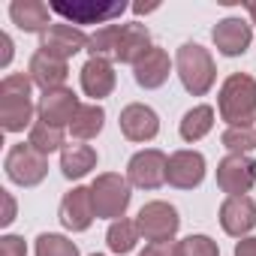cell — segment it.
Listing matches in <instances>:
<instances>
[{
	"label": "cell",
	"instance_id": "cell-1",
	"mask_svg": "<svg viewBox=\"0 0 256 256\" xmlns=\"http://www.w3.org/2000/svg\"><path fill=\"white\" fill-rule=\"evenodd\" d=\"M34 78L28 72H10L0 82V126L6 133H24L28 126H34Z\"/></svg>",
	"mask_w": 256,
	"mask_h": 256
},
{
	"label": "cell",
	"instance_id": "cell-2",
	"mask_svg": "<svg viewBox=\"0 0 256 256\" xmlns=\"http://www.w3.org/2000/svg\"><path fill=\"white\" fill-rule=\"evenodd\" d=\"M217 106L229 126H250L256 120V78L247 72H232L220 88Z\"/></svg>",
	"mask_w": 256,
	"mask_h": 256
},
{
	"label": "cell",
	"instance_id": "cell-3",
	"mask_svg": "<svg viewBox=\"0 0 256 256\" xmlns=\"http://www.w3.org/2000/svg\"><path fill=\"white\" fill-rule=\"evenodd\" d=\"M175 70H178V78L184 84L187 94L193 96H205L214 82H217V66H214V58L205 46L199 42H184L175 54Z\"/></svg>",
	"mask_w": 256,
	"mask_h": 256
},
{
	"label": "cell",
	"instance_id": "cell-4",
	"mask_svg": "<svg viewBox=\"0 0 256 256\" xmlns=\"http://www.w3.org/2000/svg\"><path fill=\"white\" fill-rule=\"evenodd\" d=\"M90 196H94V211L96 217H106V220H120L126 214V208H130V181L120 178L118 172H102L94 178L90 184Z\"/></svg>",
	"mask_w": 256,
	"mask_h": 256
},
{
	"label": "cell",
	"instance_id": "cell-5",
	"mask_svg": "<svg viewBox=\"0 0 256 256\" xmlns=\"http://www.w3.org/2000/svg\"><path fill=\"white\" fill-rule=\"evenodd\" d=\"M4 169H6V178L12 184H18V187H36L48 175V157H42L28 142H22V145L10 148V154L4 160Z\"/></svg>",
	"mask_w": 256,
	"mask_h": 256
},
{
	"label": "cell",
	"instance_id": "cell-6",
	"mask_svg": "<svg viewBox=\"0 0 256 256\" xmlns=\"http://www.w3.org/2000/svg\"><path fill=\"white\" fill-rule=\"evenodd\" d=\"M166 172H169V157L157 148H145V151L133 154V160L126 163V181H130V187H139V190L163 187Z\"/></svg>",
	"mask_w": 256,
	"mask_h": 256
},
{
	"label": "cell",
	"instance_id": "cell-7",
	"mask_svg": "<svg viewBox=\"0 0 256 256\" xmlns=\"http://www.w3.org/2000/svg\"><path fill=\"white\" fill-rule=\"evenodd\" d=\"M136 226H139V235H145V241H172L181 226V217L169 202H148L139 208Z\"/></svg>",
	"mask_w": 256,
	"mask_h": 256
},
{
	"label": "cell",
	"instance_id": "cell-8",
	"mask_svg": "<svg viewBox=\"0 0 256 256\" xmlns=\"http://www.w3.org/2000/svg\"><path fill=\"white\" fill-rule=\"evenodd\" d=\"M256 184V160L247 154H229L217 163V187L226 196H247Z\"/></svg>",
	"mask_w": 256,
	"mask_h": 256
},
{
	"label": "cell",
	"instance_id": "cell-9",
	"mask_svg": "<svg viewBox=\"0 0 256 256\" xmlns=\"http://www.w3.org/2000/svg\"><path fill=\"white\" fill-rule=\"evenodd\" d=\"M126 10L124 0H114V4H94V0H72V4H52V12L64 16L72 24H106L120 18Z\"/></svg>",
	"mask_w": 256,
	"mask_h": 256
},
{
	"label": "cell",
	"instance_id": "cell-10",
	"mask_svg": "<svg viewBox=\"0 0 256 256\" xmlns=\"http://www.w3.org/2000/svg\"><path fill=\"white\" fill-rule=\"evenodd\" d=\"M88 34L82 28L72 24H52L42 36H40V52L58 58V60H70L72 54H78L82 48H88Z\"/></svg>",
	"mask_w": 256,
	"mask_h": 256
},
{
	"label": "cell",
	"instance_id": "cell-11",
	"mask_svg": "<svg viewBox=\"0 0 256 256\" xmlns=\"http://www.w3.org/2000/svg\"><path fill=\"white\" fill-rule=\"evenodd\" d=\"M118 124H120L124 139H130V142H151L160 133V118L145 102H130V106L120 112V120Z\"/></svg>",
	"mask_w": 256,
	"mask_h": 256
},
{
	"label": "cell",
	"instance_id": "cell-12",
	"mask_svg": "<svg viewBox=\"0 0 256 256\" xmlns=\"http://www.w3.org/2000/svg\"><path fill=\"white\" fill-rule=\"evenodd\" d=\"M211 40H214V46H217L220 54H226V58H238V54H244V52L250 48L253 24H247L244 18L229 16V18H223V22L214 24Z\"/></svg>",
	"mask_w": 256,
	"mask_h": 256
},
{
	"label": "cell",
	"instance_id": "cell-13",
	"mask_svg": "<svg viewBox=\"0 0 256 256\" xmlns=\"http://www.w3.org/2000/svg\"><path fill=\"white\" fill-rule=\"evenodd\" d=\"M96 211H94V196L90 187H72L64 199H60V223L70 232H84L90 229Z\"/></svg>",
	"mask_w": 256,
	"mask_h": 256
},
{
	"label": "cell",
	"instance_id": "cell-14",
	"mask_svg": "<svg viewBox=\"0 0 256 256\" xmlns=\"http://www.w3.org/2000/svg\"><path fill=\"white\" fill-rule=\"evenodd\" d=\"M220 226L232 238H247V232L256 226V202L250 196H226L220 205Z\"/></svg>",
	"mask_w": 256,
	"mask_h": 256
},
{
	"label": "cell",
	"instance_id": "cell-15",
	"mask_svg": "<svg viewBox=\"0 0 256 256\" xmlns=\"http://www.w3.org/2000/svg\"><path fill=\"white\" fill-rule=\"evenodd\" d=\"M78 108H82L78 96H76L70 88H60V90L42 94V100H40V106H36V114H40V120H46V124L60 126V130H64V126L72 124V118H76Z\"/></svg>",
	"mask_w": 256,
	"mask_h": 256
},
{
	"label": "cell",
	"instance_id": "cell-16",
	"mask_svg": "<svg viewBox=\"0 0 256 256\" xmlns=\"http://www.w3.org/2000/svg\"><path fill=\"white\" fill-rule=\"evenodd\" d=\"M166 181L178 190H193L205 181V157L199 151H175L169 157Z\"/></svg>",
	"mask_w": 256,
	"mask_h": 256
},
{
	"label": "cell",
	"instance_id": "cell-17",
	"mask_svg": "<svg viewBox=\"0 0 256 256\" xmlns=\"http://www.w3.org/2000/svg\"><path fill=\"white\" fill-rule=\"evenodd\" d=\"M10 18L24 34H46L52 28V6L42 0H16L10 4Z\"/></svg>",
	"mask_w": 256,
	"mask_h": 256
},
{
	"label": "cell",
	"instance_id": "cell-18",
	"mask_svg": "<svg viewBox=\"0 0 256 256\" xmlns=\"http://www.w3.org/2000/svg\"><path fill=\"white\" fill-rule=\"evenodd\" d=\"M28 76L34 78L36 88H42V94H48V90H60V88L66 84L70 66H66V60H58V58H52V54H46V52H36V54L30 58Z\"/></svg>",
	"mask_w": 256,
	"mask_h": 256
},
{
	"label": "cell",
	"instance_id": "cell-19",
	"mask_svg": "<svg viewBox=\"0 0 256 256\" xmlns=\"http://www.w3.org/2000/svg\"><path fill=\"white\" fill-rule=\"evenodd\" d=\"M169 72H172V60H169L166 48H157V46L133 66V78H136V84L145 88V90L163 88V84L169 82Z\"/></svg>",
	"mask_w": 256,
	"mask_h": 256
},
{
	"label": "cell",
	"instance_id": "cell-20",
	"mask_svg": "<svg viewBox=\"0 0 256 256\" xmlns=\"http://www.w3.org/2000/svg\"><path fill=\"white\" fill-rule=\"evenodd\" d=\"M114 66L102 58H90L84 66H82V90L90 96V100H102L114 90Z\"/></svg>",
	"mask_w": 256,
	"mask_h": 256
},
{
	"label": "cell",
	"instance_id": "cell-21",
	"mask_svg": "<svg viewBox=\"0 0 256 256\" xmlns=\"http://www.w3.org/2000/svg\"><path fill=\"white\" fill-rule=\"evenodd\" d=\"M154 48L151 42V30L139 22L133 24H120V46H118V60L120 64H139L148 52Z\"/></svg>",
	"mask_w": 256,
	"mask_h": 256
},
{
	"label": "cell",
	"instance_id": "cell-22",
	"mask_svg": "<svg viewBox=\"0 0 256 256\" xmlns=\"http://www.w3.org/2000/svg\"><path fill=\"white\" fill-rule=\"evenodd\" d=\"M94 166H96V151H94L90 145L76 142V145H66V148L60 151V172H64V178H70V181L84 178Z\"/></svg>",
	"mask_w": 256,
	"mask_h": 256
},
{
	"label": "cell",
	"instance_id": "cell-23",
	"mask_svg": "<svg viewBox=\"0 0 256 256\" xmlns=\"http://www.w3.org/2000/svg\"><path fill=\"white\" fill-rule=\"evenodd\" d=\"M102 124H106V112L102 106L90 102V106H82L70 124V133L78 139V142H88V139H96L102 133Z\"/></svg>",
	"mask_w": 256,
	"mask_h": 256
},
{
	"label": "cell",
	"instance_id": "cell-24",
	"mask_svg": "<svg viewBox=\"0 0 256 256\" xmlns=\"http://www.w3.org/2000/svg\"><path fill=\"white\" fill-rule=\"evenodd\" d=\"M211 126H214V108L211 106H193L184 118H181V126H178V133L184 142H199L211 133Z\"/></svg>",
	"mask_w": 256,
	"mask_h": 256
},
{
	"label": "cell",
	"instance_id": "cell-25",
	"mask_svg": "<svg viewBox=\"0 0 256 256\" xmlns=\"http://www.w3.org/2000/svg\"><path fill=\"white\" fill-rule=\"evenodd\" d=\"M28 145H30L34 151H40L42 157H48V154H54V151H64V148H66V145H64V130H60V126L46 124V120H36V124L30 126V133H28Z\"/></svg>",
	"mask_w": 256,
	"mask_h": 256
},
{
	"label": "cell",
	"instance_id": "cell-26",
	"mask_svg": "<svg viewBox=\"0 0 256 256\" xmlns=\"http://www.w3.org/2000/svg\"><path fill=\"white\" fill-rule=\"evenodd\" d=\"M136 241H139V226H136V220H126V217L114 220V223L108 226V232H106V244H108V250L118 253V256L130 253V250L136 247Z\"/></svg>",
	"mask_w": 256,
	"mask_h": 256
},
{
	"label": "cell",
	"instance_id": "cell-27",
	"mask_svg": "<svg viewBox=\"0 0 256 256\" xmlns=\"http://www.w3.org/2000/svg\"><path fill=\"white\" fill-rule=\"evenodd\" d=\"M118 46H120V24H108L100 28L96 34H90L88 40V52L90 58H102V60H118Z\"/></svg>",
	"mask_w": 256,
	"mask_h": 256
},
{
	"label": "cell",
	"instance_id": "cell-28",
	"mask_svg": "<svg viewBox=\"0 0 256 256\" xmlns=\"http://www.w3.org/2000/svg\"><path fill=\"white\" fill-rule=\"evenodd\" d=\"M220 142L229 154H247L256 148V130L253 126H226Z\"/></svg>",
	"mask_w": 256,
	"mask_h": 256
},
{
	"label": "cell",
	"instance_id": "cell-29",
	"mask_svg": "<svg viewBox=\"0 0 256 256\" xmlns=\"http://www.w3.org/2000/svg\"><path fill=\"white\" fill-rule=\"evenodd\" d=\"M36 256H78V247H76L66 235L42 232V235L36 238Z\"/></svg>",
	"mask_w": 256,
	"mask_h": 256
},
{
	"label": "cell",
	"instance_id": "cell-30",
	"mask_svg": "<svg viewBox=\"0 0 256 256\" xmlns=\"http://www.w3.org/2000/svg\"><path fill=\"white\" fill-rule=\"evenodd\" d=\"M178 253L181 256H220L217 241H211L208 235H187L184 241H178Z\"/></svg>",
	"mask_w": 256,
	"mask_h": 256
},
{
	"label": "cell",
	"instance_id": "cell-31",
	"mask_svg": "<svg viewBox=\"0 0 256 256\" xmlns=\"http://www.w3.org/2000/svg\"><path fill=\"white\" fill-rule=\"evenodd\" d=\"M0 256H28V244L18 235H4L0 238Z\"/></svg>",
	"mask_w": 256,
	"mask_h": 256
},
{
	"label": "cell",
	"instance_id": "cell-32",
	"mask_svg": "<svg viewBox=\"0 0 256 256\" xmlns=\"http://www.w3.org/2000/svg\"><path fill=\"white\" fill-rule=\"evenodd\" d=\"M139 256H181V253H178V241H151Z\"/></svg>",
	"mask_w": 256,
	"mask_h": 256
},
{
	"label": "cell",
	"instance_id": "cell-33",
	"mask_svg": "<svg viewBox=\"0 0 256 256\" xmlns=\"http://www.w3.org/2000/svg\"><path fill=\"white\" fill-rule=\"evenodd\" d=\"M0 66H10V60H12V40L6 36V34H0Z\"/></svg>",
	"mask_w": 256,
	"mask_h": 256
},
{
	"label": "cell",
	"instance_id": "cell-34",
	"mask_svg": "<svg viewBox=\"0 0 256 256\" xmlns=\"http://www.w3.org/2000/svg\"><path fill=\"white\" fill-rule=\"evenodd\" d=\"M235 256H256V238H241L235 244Z\"/></svg>",
	"mask_w": 256,
	"mask_h": 256
},
{
	"label": "cell",
	"instance_id": "cell-35",
	"mask_svg": "<svg viewBox=\"0 0 256 256\" xmlns=\"http://www.w3.org/2000/svg\"><path fill=\"white\" fill-rule=\"evenodd\" d=\"M4 205H6V211H4V217H0V223L10 226V223L16 220V199H12L10 193H4Z\"/></svg>",
	"mask_w": 256,
	"mask_h": 256
},
{
	"label": "cell",
	"instance_id": "cell-36",
	"mask_svg": "<svg viewBox=\"0 0 256 256\" xmlns=\"http://www.w3.org/2000/svg\"><path fill=\"white\" fill-rule=\"evenodd\" d=\"M247 12H250V22L256 24V0H253V4H247Z\"/></svg>",
	"mask_w": 256,
	"mask_h": 256
},
{
	"label": "cell",
	"instance_id": "cell-37",
	"mask_svg": "<svg viewBox=\"0 0 256 256\" xmlns=\"http://www.w3.org/2000/svg\"><path fill=\"white\" fill-rule=\"evenodd\" d=\"M94 256H100V253H94Z\"/></svg>",
	"mask_w": 256,
	"mask_h": 256
}]
</instances>
